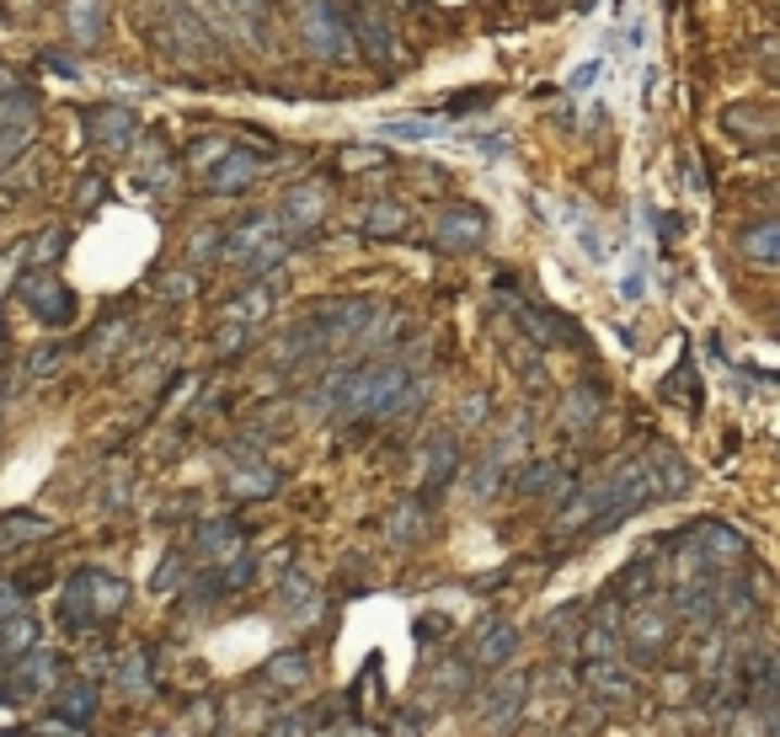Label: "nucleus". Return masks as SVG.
I'll list each match as a JSON object with an SVG mask.
<instances>
[{"label":"nucleus","mask_w":780,"mask_h":737,"mask_svg":"<svg viewBox=\"0 0 780 737\" xmlns=\"http://www.w3.org/2000/svg\"><path fill=\"white\" fill-rule=\"evenodd\" d=\"M294 27H300V43L326 64H353L358 60V38H353V22H348V5L342 0H300L294 5Z\"/></svg>","instance_id":"nucleus-3"},{"label":"nucleus","mask_w":780,"mask_h":737,"mask_svg":"<svg viewBox=\"0 0 780 737\" xmlns=\"http://www.w3.org/2000/svg\"><path fill=\"white\" fill-rule=\"evenodd\" d=\"M721 128H727V134H738L743 145H759V139H776L780 134V118L743 102V108H727V113H721Z\"/></svg>","instance_id":"nucleus-11"},{"label":"nucleus","mask_w":780,"mask_h":737,"mask_svg":"<svg viewBox=\"0 0 780 737\" xmlns=\"http://www.w3.org/2000/svg\"><path fill=\"white\" fill-rule=\"evenodd\" d=\"M257 155H247V150H230L214 172H209V192H241V187L257 183Z\"/></svg>","instance_id":"nucleus-12"},{"label":"nucleus","mask_w":780,"mask_h":737,"mask_svg":"<svg viewBox=\"0 0 780 737\" xmlns=\"http://www.w3.org/2000/svg\"><path fill=\"white\" fill-rule=\"evenodd\" d=\"M102 11H108V0H65V27L80 49H91L102 38V27H108Z\"/></svg>","instance_id":"nucleus-13"},{"label":"nucleus","mask_w":780,"mask_h":737,"mask_svg":"<svg viewBox=\"0 0 780 737\" xmlns=\"http://www.w3.org/2000/svg\"><path fill=\"white\" fill-rule=\"evenodd\" d=\"M348 22H353L358 54H375V60H390V54H395V38H390L386 16H380V0H358V5L348 11Z\"/></svg>","instance_id":"nucleus-8"},{"label":"nucleus","mask_w":780,"mask_h":737,"mask_svg":"<svg viewBox=\"0 0 780 737\" xmlns=\"http://www.w3.org/2000/svg\"><path fill=\"white\" fill-rule=\"evenodd\" d=\"M738 246H743V257H748V262L780 267V214L776 220H765V225H748V230L738 236Z\"/></svg>","instance_id":"nucleus-15"},{"label":"nucleus","mask_w":780,"mask_h":737,"mask_svg":"<svg viewBox=\"0 0 780 737\" xmlns=\"http://www.w3.org/2000/svg\"><path fill=\"white\" fill-rule=\"evenodd\" d=\"M16 604H22V594L11 583H0V620H16Z\"/></svg>","instance_id":"nucleus-29"},{"label":"nucleus","mask_w":780,"mask_h":737,"mask_svg":"<svg viewBox=\"0 0 780 737\" xmlns=\"http://www.w3.org/2000/svg\"><path fill=\"white\" fill-rule=\"evenodd\" d=\"M401 225H406V214H401L395 203H375V209H369V230H380V236H395Z\"/></svg>","instance_id":"nucleus-23"},{"label":"nucleus","mask_w":780,"mask_h":737,"mask_svg":"<svg viewBox=\"0 0 780 737\" xmlns=\"http://www.w3.org/2000/svg\"><path fill=\"white\" fill-rule=\"evenodd\" d=\"M386 134H395V139H433L444 128L439 123H386Z\"/></svg>","instance_id":"nucleus-27"},{"label":"nucleus","mask_w":780,"mask_h":737,"mask_svg":"<svg viewBox=\"0 0 780 737\" xmlns=\"http://www.w3.org/2000/svg\"><path fill=\"white\" fill-rule=\"evenodd\" d=\"M230 155V139H219V134H209V139H198L193 150H188V161H193L198 172H209V166H219Z\"/></svg>","instance_id":"nucleus-21"},{"label":"nucleus","mask_w":780,"mask_h":737,"mask_svg":"<svg viewBox=\"0 0 780 737\" xmlns=\"http://www.w3.org/2000/svg\"><path fill=\"white\" fill-rule=\"evenodd\" d=\"M599 412V401H588V396H578V407H567V423H588Z\"/></svg>","instance_id":"nucleus-30"},{"label":"nucleus","mask_w":780,"mask_h":737,"mask_svg":"<svg viewBox=\"0 0 780 737\" xmlns=\"http://www.w3.org/2000/svg\"><path fill=\"white\" fill-rule=\"evenodd\" d=\"M455 465H460L455 438H433V444H428V487H433V491H439V487H450Z\"/></svg>","instance_id":"nucleus-17"},{"label":"nucleus","mask_w":780,"mask_h":737,"mask_svg":"<svg viewBox=\"0 0 780 737\" xmlns=\"http://www.w3.org/2000/svg\"><path fill=\"white\" fill-rule=\"evenodd\" d=\"M70 716H80V722L91 716V689H86V684H75V689H70Z\"/></svg>","instance_id":"nucleus-28"},{"label":"nucleus","mask_w":780,"mask_h":737,"mask_svg":"<svg viewBox=\"0 0 780 737\" xmlns=\"http://www.w3.org/2000/svg\"><path fill=\"white\" fill-rule=\"evenodd\" d=\"M198 16L252 49H273V16H267V0H198Z\"/></svg>","instance_id":"nucleus-4"},{"label":"nucleus","mask_w":780,"mask_h":737,"mask_svg":"<svg viewBox=\"0 0 780 737\" xmlns=\"http://www.w3.org/2000/svg\"><path fill=\"white\" fill-rule=\"evenodd\" d=\"M252 251H262L257 267H273V262L284 257V246L273 241V220H267V214H252V220L236 225V236L225 241V257H230V262H252Z\"/></svg>","instance_id":"nucleus-7"},{"label":"nucleus","mask_w":780,"mask_h":737,"mask_svg":"<svg viewBox=\"0 0 780 737\" xmlns=\"http://www.w3.org/2000/svg\"><path fill=\"white\" fill-rule=\"evenodd\" d=\"M588 678H593V689H599V695H609V700H631V695H637V684L620 674L615 663H593Z\"/></svg>","instance_id":"nucleus-20"},{"label":"nucleus","mask_w":780,"mask_h":737,"mask_svg":"<svg viewBox=\"0 0 780 737\" xmlns=\"http://www.w3.org/2000/svg\"><path fill=\"white\" fill-rule=\"evenodd\" d=\"M519 695H524V678H514V684H503V689L492 695V705H487V722H492V727H503V711L514 716V711H519Z\"/></svg>","instance_id":"nucleus-22"},{"label":"nucleus","mask_w":780,"mask_h":737,"mask_svg":"<svg viewBox=\"0 0 780 737\" xmlns=\"http://www.w3.org/2000/svg\"><path fill=\"white\" fill-rule=\"evenodd\" d=\"M514 641H519V636H514V625H503V620H498V625H487V630H481L476 658H481V663H503V658L514 652Z\"/></svg>","instance_id":"nucleus-19"},{"label":"nucleus","mask_w":780,"mask_h":737,"mask_svg":"<svg viewBox=\"0 0 780 737\" xmlns=\"http://www.w3.org/2000/svg\"><path fill=\"white\" fill-rule=\"evenodd\" d=\"M33 134H38V102H33L27 91L0 97V172H5L11 161H22V155H27Z\"/></svg>","instance_id":"nucleus-5"},{"label":"nucleus","mask_w":780,"mask_h":737,"mask_svg":"<svg viewBox=\"0 0 780 737\" xmlns=\"http://www.w3.org/2000/svg\"><path fill=\"white\" fill-rule=\"evenodd\" d=\"M342 417H395L412 401V374L401 364H364L331 385Z\"/></svg>","instance_id":"nucleus-1"},{"label":"nucleus","mask_w":780,"mask_h":737,"mask_svg":"<svg viewBox=\"0 0 780 737\" xmlns=\"http://www.w3.org/2000/svg\"><path fill=\"white\" fill-rule=\"evenodd\" d=\"M219 251V236H193V262L198 257H214Z\"/></svg>","instance_id":"nucleus-31"},{"label":"nucleus","mask_w":780,"mask_h":737,"mask_svg":"<svg viewBox=\"0 0 780 737\" xmlns=\"http://www.w3.org/2000/svg\"><path fill=\"white\" fill-rule=\"evenodd\" d=\"M556 476H562V471L540 460V465H529V471L519 476V491H551V487H556Z\"/></svg>","instance_id":"nucleus-24"},{"label":"nucleus","mask_w":780,"mask_h":737,"mask_svg":"<svg viewBox=\"0 0 780 737\" xmlns=\"http://www.w3.org/2000/svg\"><path fill=\"white\" fill-rule=\"evenodd\" d=\"M22 300H27V310H33L38 321H49V326H65L70 315H75V300H70V289L54 273H27V278H22Z\"/></svg>","instance_id":"nucleus-6"},{"label":"nucleus","mask_w":780,"mask_h":737,"mask_svg":"<svg viewBox=\"0 0 780 737\" xmlns=\"http://www.w3.org/2000/svg\"><path fill=\"white\" fill-rule=\"evenodd\" d=\"M150 43L172 64H183V70H209V64L219 60L214 27L198 16L188 0H161V5H155V16H150Z\"/></svg>","instance_id":"nucleus-2"},{"label":"nucleus","mask_w":780,"mask_h":737,"mask_svg":"<svg viewBox=\"0 0 780 737\" xmlns=\"http://www.w3.org/2000/svg\"><path fill=\"white\" fill-rule=\"evenodd\" d=\"M236 546H241V535H236L230 524H214V535H203V551H214V555L236 551Z\"/></svg>","instance_id":"nucleus-25"},{"label":"nucleus","mask_w":780,"mask_h":737,"mask_svg":"<svg viewBox=\"0 0 780 737\" xmlns=\"http://www.w3.org/2000/svg\"><path fill=\"white\" fill-rule=\"evenodd\" d=\"M326 214V192L322 183H305L289 192V203H284V220H289V230H311L316 220Z\"/></svg>","instance_id":"nucleus-14"},{"label":"nucleus","mask_w":780,"mask_h":737,"mask_svg":"<svg viewBox=\"0 0 780 737\" xmlns=\"http://www.w3.org/2000/svg\"><path fill=\"white\" fill-rule=\"evenodd\" d=\"M631 641H637V652H657L668 641V620L657 610H637L631 614Z\"/></svg>","instance_id":"nucleus-18"},{"label":"nucleus","mask_w":780,"mask_h":737,"mask_svg":"<svg viewBox=\"0 0 780 737\" xmlns=\"http://www.w3.org/2000/svg\"><path fill=\"white\" fill-rule=\"evenodd\" d=\"M49 684H54V652H38V647H33V652L22 658V669H16V689H22V695H33V689L43 695Z\"/></svg>","instance_id":"nucleus-16"},{"label":"nucleus","mask_w":780,"mask_h":737,"mask_svg":"<svg viewBox=\"0 0 780 737\" xmlns=\"http://www.w3.org/2000/svg\"><path fill=\"white\" fill-rule=\"evenodd\" d=\"M86 134H91V145H102V150H124L134 139V113L124 102L91 108V113H86Z\"/></svg>","instance_id":"nucleus-10"},{"label":"nucleus","mask_w":780,"mask_h":737,"mask_svg":"<svg viewBox=\"0 0 780 737\" xmlns=\"http://www.w3.org/2000/svg\"><path fill=\"white\" fill-rule=\"evenodd\" d=\"M481 230H487V220H481L476 209H439V214H433V241L450 246V251L481 246Z\"/></svg>","instance_id":"nucleus-9"},{"label":"nucleus","mask_w":780,"mask_h":737,"mask_svg":"<svg viewBox=\"0 0 780 737\" xmlns=\"http://www.w3.org/2000/svg\"><path fill=\"white\" fill-rule=\"evenodd\" d=\"M262 310H267V289H252L247 300L230 305V315H236V321H262Z\"/></svg>","instance_id":"nucleus-26"}]
</instances>
